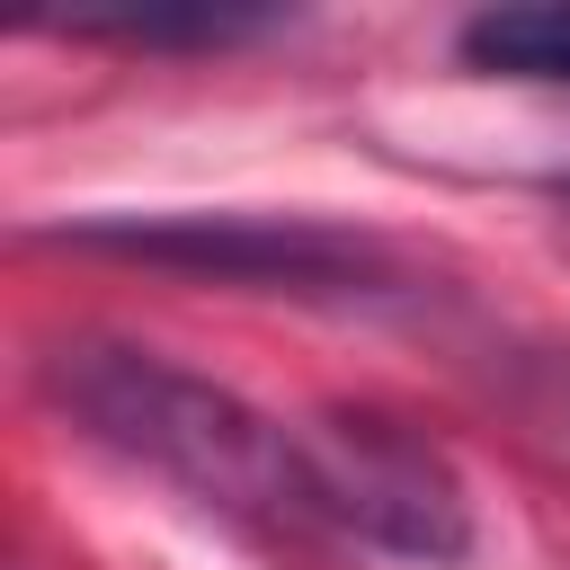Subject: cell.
<instances>
[{
	"label": "cell",
	"instance_id": "1",
	"mask_svg": "<svg viewBox=\"0 0 570 570\" xmlns=\"http://www.w3.org/2000/svg\"><path fill=\"white\" fill-rule=\"evenodd\" d=\"M36 383L80 436L178 481L187 499L232 508V517H267V525H321L312 472H303V428L267 419L232 383L187 374L134 338H62V347H45Z\"/></svg>",
	"mask_w": 570,
	"mask_h": 570
},
{
	"label": "cell",
	"instance_id": "2",
	"mask_svg": "<svg viewBox=\"0 0 570 570\" xmlns=\"http://www.w3.org/2000/svg\"><path fill=\"white\" fill-rule=\"evenodd\" d=\"M53 240L205 276V285H249V294H383L392 285V258L374 240L303 223V214H89V223H62Z\"/></svg>",
	"mask_w": 570,
	"mask_h": 570
},
{
	"label": "cell",
	"instance_id": "3",
	"mask_svg": "<svg viewBox=\"0 0 570 570\" xmlns=\"http://www.w3.org/2000/svg\"><path fill=\"white\" fill-rule=\"evenodd\" d=\"M303 472H312V517L347 525L401 561H463L472 552V499L454 481V463L419 436H401L392 419L365 410H330L303 428Z\"/></svg>",
	"mask_w": 570,
	"mask_h": 570
},
{
	"label": "cell",
	"instance_id": "6",
	"mask_svg": "<svg viewBox=\"0 0 570 570\" xmlns=\"http://www.w3.org/2000/svg\"><path fill=\"white\" fill-rule=\"evenodd\" d=\"M561 187H570V178H561Z\"/></svg>",
	"mask_w": 570,
	"mask_h": 570
},
{
	"label": "cell",
	"instance_id": "4",
	"mask_svg": "<svg viewBox=\"0 0 570 570\" xmlns=\"http://www.w3.org/2000/svg\"><path fill=\"white\" fill-rule=\"evenodd\" d=\"M454 53L499 80H552L570 89V9H481L454 27Z\"/></svg>",
	"mask_w": 570,
	"mask_h": 570
},
{
	"label": "cell",
	"instance_id": "5",
	"mask_svg": "<svg viewBox=\"0 0 570 570\" xmlns=\"http://www.w3.org/2000/svg\"><path fill=\"white\" fill-rule=\"evenodd\" d=\"M276 18L267 9H187V18H71L62 36H89V45H240V36H267Z\"/></svg>",
	"mask_w": 570,
	"mask_h": 570
}]
</instances>
